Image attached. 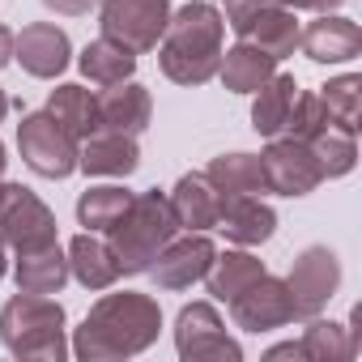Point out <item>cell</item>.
Segmentation results:
<instances>
[{"label": "cell", "instance_id": "6da1fadb", "mask_svg": "<svg viewBox=\"0 0 362 362\" xmlns=\"http://www.w3.org/2000/svg\"><path fill=\"white\" fill-rule=\"evenodd\" d=\"M158 332H162L158 298L136 294V290H115V294H103L86 311L69 349L81 362H115V358L145 354L158 341Z\"/></svg>", "mask_w": 362, "mask_h": 362}, {"label": "cell", "instance_id": "7a4b0ae2", "mask_svg": "<svg viewBox=\"0 0 362 362\" xmlns=\"http://www.w3.org/2000/svg\"><path fill=\"white\" fill-rule=\"evenodd\" d=\"M222 39H226V18L218 13L214 0H188L175 9L162 39H158V69L175 86H205L218 77L222 64Z\"/></svg>", "mask_w": 362, "mask_h": 362}, {"label": "cell", "instance_id": "3957f363", "mask_svg": "<svg viewBox=\"0 0 362 362\" xmlns=\"http://www.w3.org/2000/svg\"><path fill=\"white\" fill-rule=\"evenodd\" d=\"M0 341L22 362H64L69 358V315L52 294L18 290L0 307Z\"/></svg>", "mask_w": 362, "mask_h": 362}, {"label": "cell", "instance_id": "277c9868", "mask_svg": "<svg viewBox=\"0 0 362 362\" xmlns=\"http://www.w3.org/2000/svg\"><path fill=\"white\" fill-rule=\"evenodd\" d=\"M179 235V222H175V209L166 201V192H132L124 218L107 230V243L119 260V273L124 277H136V273H149V264L158 260V252Z\"/></svg>", "mask_w": 362, "mask_h": 362}, {"label": "cell", "instance_id": "5b68a950", "mask_svg": "<svg viewBox=\"0 0 362 362\" xmlns=\"http://www.w3.org/2000/svg\"><path fill=\"white\" fill-rule=\"evenodd\" d=\"M175 349L184 362H239L243 345L226 332L214 303H188L175 315Z\"/></svg>", "mask_w": 362, "mask_h": 362}, {"label": "cell", "instance_id": "8992f818", "mask_svg": "<svg viewBox=\"0 0 362 362\" xmlns=\"http://www.w3.org/2000/svg\"><path fill=\"white\" fill-rule=\"evenodd\" d=\"M166 22H170V0H98L103 35L124 43L132 56L153 52Z\"/></svg>", "mask_w": 362, "mask_h": 362}, {"label": "cell", "instance_id": "52a82bcc", "mask_svg": "<svg viewBox=\"0 0 362 362\" xmlns=\"http://www.w3.org/2000/svg\"><path fill=\"white\" fill-rule=\"evenodd\" d=\"M77 136H69L47 111H30L22 115L18 124V149H22V162L43 175V179H69L77 170Z\"/></svg>", "mask_w": 362, "mask_h": 362}, {"label": "cell", "instance_id": "ba28073f", "mask_svg": "<svg viewBox=\"0 0 362 362\" xmlns=\"http://www.w3.org/2000/svg\"><path fill=\"white\" fill-rule=\"evenodd\" d=\"M286 286H290V298H294V315L298 320L324 315V307L341 290V256L332 247H324V243L303 247L294 256L290 273H286Z\"/></svg>", "mask_w": 362, "mask_h": 362}, {"label": "cell", "instance_id": "9c48e42d", "mask_svg": "<svg viewBox=\"0 0 362 362\" xmlns=\"http://www.w3.org/2000/svg\"><path fill=\"white\" fill-rule=\"evenodd\" d=\"M0 239L13 252H35L56 239V214L22 184H5V197H0Z\"/></svg>", "mask_w": 362, "mask_h": 362}, {"label": "cell", "instance_id": "30bf717a", "mask_svg": "<svg viewBox=\"0 0 362 362\" xmlns=\"http://www.w3.org/2000/svg\"><path fill=\"white\" fill-rule=\"evenodd\" d=\"M260 166H264V188L277 192V197H311L324 184L311 145L294 141V136H281V132L269 136V145L260 153Z\"/></svg>", "mask_w": 362, "mask_h": 362}, {"label": "cell", "instance_id": "8fae6325", "mask_svg": "<svg viewBox=\"0 0 362 362\" xmlns=\"http://www.w3.org/2000/svg\"><path fill=\"white\" fill-rule=\"evenodd\" d=\"M226 307H230L235 328H243V332H273V328H286V324L298 320L286 277H273V273L256 277V281H252L243 294H235Z\"/></svg>", "mask_w": 362, "mask_h": 362}, {"label": "cell", "instance_id": "7c38bea8", "mask_svg": "<svg viewBox=\"0 0 362 362\" xmlns=\"http://www.w3.org/2000/svg\"><path fill=\"white\" fill-rule=\"evenodd\" d=\"M214 256H218V247L205 230H184L158 252V260L149 264V277L158 290H188L209 273Z\"/></svg>", "mask_w": 362, "mask_h": 362}, {"label": "cell", "instance_id": "4fadbf2b", "mask_svg": "<svg viewBox=\"0 0 362 362\" xmlns=\"http://www.w3.org/2000/svg\"><path fill=\"white\" fill-rule=\"evenodd\" d=\"M298 52L311 64H349L362 56V30L354 18L341 13H320L298 30Z\"/></svg>", "mask_w": 362, "mask_h": 362}, {"label": "cell", "instance_id": "5bb4252c", "mask_svg": "<svg viewBox=\"0 0 362 362\" xmlns=\"http://www.w3.org/2000/svg\"><path fill=\"white\" fill-rule=\"evenodd\" d=\"M13 60L39 81H56L69 69V60H73V43H69V35L56 22H30L13 39Z\"/></svg>", "mask_w": 362, "mask_h": 362}, {"label": "cell", "instance_id": "9a60e30c", "mask_svg": "<svg viewBox=\"0 0 362 362\" xmlns=\"http://www.w3.org/2000/svg\"><path fill=\"white\" fill-rule=\"evenodd\" d=\"M94 111H98V128L107 132H124V136H141L149 128L153 115V98L141 81H115L103 86V94H94Z\"/></svg>", "mask_w": 362, "mask_h": 362}, {"label": "cell", "instance_id": "2e32d148", "mask_svg": "<svg viewBox=\"0 0 362 362\" xmlns=\"http://www.w3.org/2000/svg\"><path fill=\"white\" fill-rule=\"evenodd\" d=\"M136 166H141L136 136H124V132L94 128V132H90V136L77 145V170H86V175H103V179H128Z\"/></svg>", "mask_w": 362, "mask_h": 362}, {"label": "cell", "instance_id": "e0dca14e", "mask_svg": "<svg viewBox=\"0 0 362 362\" xmlns=\"http://www.w3.org/2000/svg\"><path fill=\"white\" fill-rule=\"evenodd\" d=\"M218 230H222L235 247H260V243L273 239L277 214H273L260 197H222Z\"/></svg>", "mask_w": 362, "mask_h": 362}, {"label": "cell", "instance_id": "ac0fdd59", "mask_svg": "<svg viewBox=\"0 0 362 362\" xmlns=\"http://www.w3.org/2000/svg\"><path fill=\"white\" fill-rule=\"evenodd\" d=\"M179 230H214L218 226V209H222V192L205 179V170L179 175V184L166 192Z\"/></svg>", "mask_w": 362, "mask_h": 362}, {"label": "cell", "instance_id": "d6986e66", "mask_svg": "<svg viewBox=\"0 0 362 362\" xmlns=\"http://www.w3.org/2000/svg\"><path fill=\"white\" fill-rule=\"evenodd\" d=\"M64 256H69V273L86 286V290H111L124 273H119V260H115V252H111V243L107 239H98V235H90V230H81L69 247H64Z\"/></svg>", "mask_w": 362, "mask_h": 362}, {"label": "cell", "instance_id": "ffe728a7", "mask_svg": "<svg viewBox=\"0 0 362 362\" xmlns=\"http://www.w3.org/2000/svg\"><path fill=\"white\" fill-rule=\"evenodd\" d=\"M13 277H18V290H26V294H60L73 273H69L64 247L47 243V247H35V252H18Z\"/></svg>", "mask_w": 362, "mask_h": 362}, {"label": "cell", "instance_id": "44dd1931", "mask_svg": "<svg viewBox=\"0 0 362 362\" xmlns=\"http://www.w3.org/2000/svg\"><path fill=\"white\" fill-rule=\"evenodd\" d=\"M298 18H294V9H286V5H269L264 13H256L243 30H239V39L243 43H256L260 52H269L277 64L286 60V56H294L298 52Z\"/></svg>", "mask_w": 362, "mask_h": 362}, {"label": "cell", "instance_id": "7402d4cb", "mask_svg": "<svg viewBox=\"0 0 362 362\" xmlns=\"http://www.w3.org/2000/svg\"><path fill=\"white\" fill-rule=\"evenodd\" d=\"M205 179L222 192V197H260L269 192L264 188V166H260V153H218L209 166H205Z\"/></svg>", "mask_w": 362, "mask_h": 362}, {"label": "cell", "instance_id": "603a6c76", "mask_svg": "<svg viewBox=\"0 0 362 362\" xmlns=\"http://www.w3.org/2000/svg\"><path fill=\"white\" fill-rule=\"evenodd\" d=\"M273 73H277V60L269 52H260L256 43H243V39L230 52H222V64H218V77L230 94H256Z\"/></svg>", "mask_w": 362, "mask_h": 362}, {"label": "cell", "instance_id": "cb8c5ba5", "mask_svg": "<svg viewBox=\"0 0 362 362\" xmlns=\"http://www.w3.org/2000/svg\"><path fill=\"white\" fill-rule=\"evenodd\" d=\"M269 269H264V260H256L252 252H243V247H235V252H218L214 256V264H209V273L201 277L205 286H209V298L214 303H230L235 294H243L256 277H264Z\"/></svg>", "mask_w": 362, "mask_h": 362}, {"label": "cell", "instance_id": "d4e9b609", "mask_svg": "<svg viewBox=\"0 0 362 362\" xmlns=\"http://www.w3.org/2000/svg\"><path fill=\"white\" fill-rule=\"evenodd\" d=\"M77 69H81V77L94 81V86H115V81H128V77L136 73V56H132L124 43L98 35V39L86 43V52L77 56Z\"/></svg>", "mask_w": 362, "mask_h": 362}, {"label": "cell", "instance_id": "484cf974", "mask_svg": "<svg viewBox=\"0 0 362 362\" xmlns=\"http://www.w3.org/2000/svg\"><path fill=\"white\" fill-rule=\"evenodd\" d=\"M294 94H298V81L290 73H273L256 94H252V128L260 136H277L286 128V115L294 107Z\"/></svg>", "mask_w": 362, "mask_h": 362}, {"label": "cell", "instance_id": "4316f807", "mask_svg": "<svg viewBox=\"0 0 362 362\" xmlns=\"http://www.w3.org/2000/svg\"><path fill=\"white\" fill-rule=\"evenodd\" d=\"M47 115H52L69 136H77V141H86V136L98 128L94 94H90L86 86H73V81H64V86H56V90L47 94Z\"/></svg>", "mask_w": 362, "mask_h": 362}, {"label": "cell", "instance_id": "83f0119b", "mask_svg": "<svg viewBox=\"0 0 362 362\" xmlns=\"http://www.w3.org/2000/svg\"><path fill=\"white\" fill-rule=\"evenodd\" d=\"M128 201H132V192H128V188H119V184L86 188V192L77 197V222H81L90 235H107V230L124 218Z\"/></svg>", "mask_w": 362, "mask_h": 362}, {"label": "cell", "instance_id": "f1b7e54d", "mask_svg": "<svg viewBox=\"0 0 362 362\" xmlns=\"http://www.w3.org/2000/svg\"><path fill=\"white\" fill-rule=\"evenodd\" d=\"M298 345H303V358H311V362H349V358H358L354 341H349V328L337 324V320H320V315L307 320Z\"/></svg>", "mask_w": 362, "mask_h": 362}, {"label": "cell", "instance_id": "f546056e", "mask_svg": "<svg viewBox=\"0 0 362 362\" xmlns=\"http://www.w3.org/2000/svg\"><path fill=\"white\" fill-rule=\"evenodd\" d=\"M311 145V153H315V162H320V175L324 179H341V175H349L354 170V162H358V141H354V132L349 128H337V124H328L315 141H307Z\"/></svg>", "mask_w": 362, "mask_h": 362}, {"label": "cell", "instance_id": "4dcf8cb0", "mask_svg": "<svg viewBox=\"0 0 362 362\" xmlns=\"http://www.w3.org/2000/svg\"><path fill=\"white\" fill-rule=\"evenodd\" d=\"M320 98H324L328 119H332L337 128L358 132V115H362V77H358V73H341V77H332V81L320 90Z\"/></svg>", "mask_w": 362, "mask_h": 362}, {"label": "cell", "instance_id": "1f68e13d", "mask_svg": "<svg viewBox=\"0 0 362 362\" xmlns=\"http://www.w3.org/2000/svg\"><path fill=\"white\" fill-rule=\"evenodd\" d=\"M328 124H332V119H328V107H324L320 94H294V107H290L281 132L294 136V141H315Z\"/></svg>", "mask_w": 362, "mask_h": 362}, {"label": "cell", "instance_id": "d6a6232c", "mask_svg": "<svg viewBox=\"0 0 362 362\" xmlns=\"http://www.w3.org/2000/svg\"><path fill=\"white\" fill-rule=\"evenodd\" d=\"M269 5H281V0H226V26L239 35L256 13H264Z\"/></svg>", "mask_w": 362, "mask_h": 362}, {"label": "cell", "instance_id": "836d02e7", "mask_svg": "<svg viewBox=\"0 0 362 362\" xmlns=\"http://www.w3.org/2000/svg\"><path fill=\"white\" fill-rule=\"evenodd\" d=\"M52 13H64V18H86L90 9H98V0H43Z\"/></svg>", "mask_w": 362, "mask_h": 362}, {"label": "cell", "instance_id": "e575fe53", "mask_svg": "<svg viewBox=\"0 0 362 362\" xmlns=\"http://www.w3.org/2000/svg\"><path fill=\"white\" fill-rule=\"evenodd\" d=\"M286 9H307V13H337L345 0H281Z\"/></svg>", "mask_w": 362, "mask_h": 362}, {"label": "cell", "instance_id": "d590c367", "mask_svg": "<svg viewBox=\"0 0 362 362\" xmlns=\"http://www.w3.org/2000/svg\"><path fill=\"white\" fill-rule=\"evenodd\" d=\"M9 60H13V30L0 26V69H9Z\"/></svg>", "mask_w": 362, "mask_h": 362}, {"label": "cell", "instance_id": "8d00e7d4", "mask_svg": "<svg viewBox=\"0 0 362 362\" xmlns=\"http://www.w3.org/2000/svg\"><path fill=\"white\" fill-rule=\"evenodd\" d=\"M269 358H303V345L298 341H286V345H273Z\"/></svg>", "mask_w": 362, "mask_h": 362}, {"label": "cell", "instance_id": "74e56055", "mask_svg": "<svg viewBox=\"0 0 362 362\" xmlns=\"http://www.w3.org/2000/svg\"><path fill=\"white\" fill-rule=\"evenodd\" d=\"M9 273V247H5V239H0V277Z\"/></svg>", "mask_w": 362, "mask_h": 362}, {"label": "cell", "instance_id": "f35d334b", "mask_svg": "<svg viewBox=\"0 0 362 362\" xmlns=\"http://www.w3.org/2000/svg\"><path fill=\"white\" fill-rule=\"evenodd\" d=\"M9 107H13V103H9V94H5V90H0V119H5V115H9Z\"/></svg>", "mask_w": 362, "mask_h": 362}, {"label": "cell", "instance_id": "ab89813d", "mask_svg": "<svg viewBox=\"0 0 362 362\" xmlns=\"http://www.w3.org/2000/svg\"><path fill=\"white\" fill-rule=\"evenodd\" d=\"M5 166H9V153H5V141H0V175H5Z\"/></svg>", "mask_w": 362, "mask_h": 362}, {"label": "cell", "instance_id": "60d3db41", "mask_svg": "<svg viewBox=\"0 0 362 362\" xmlns=\"http://www.w3.org/2000/svg\"><path fill=\"white\" fill-rule=\"evenodd\" d=\"M0 197H5V179H0Z\"/></svg>", "mask_w": 362, "mask_h": 362}]
</instances>
